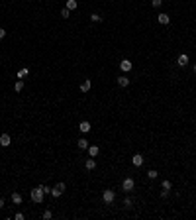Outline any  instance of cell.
Wrapping results in <instances>:
<instances>
[{
  "label": "cell",
  "instance_id": "6da1fadb",
  "mask_svg": "<svg viewBox=\"0 0 196 220\" xmlns=\"http://www.w3.org/2000/svg\"><path fill=\"white\" fill-rule=\"evenodd\" d=\"M30 197H32V200H33V203H43V197H45V195H43V191H41V189H32V192H30Z\"/></svg>",
  "mask_w": 196,
  "mask_h": 220
},
{
  "label": "cell",
  "instance_id": "7a4b0ae2",
  "mask_svg": "<svg viewBox=\"0 0 196 220\" xmlns=\"http://www.w3.org/2000/svg\"><path fill=\"white\" fill-rule=\"evenodd\" d=\"M133 187H135V181H133V179H131V177H125L124 181H122V189H124L125 192L133 191Z\"/></svg>",
  "mask_w": 196,
  "mask_h": 220
},
{
  "label": "cell",
  "instance_id": "3957f363",
  "mask_svg": "<svg viewBox=\"0 0 196 220\" xmlns=\"http://www.w3.org/2000/svg\"><path fill=\"white\" fill-rule=\"evenodd\" d=\"M114 198H116V192L112 191V189H108V191H104V192H102V200H104L106 204L114 203Z\"/></svg>",
  "mask_w": 196,
  "mask_h": 220
},
{
  "label": "cell",
  "instance_id": "277c9868",
  "mask_svg": "<svg viewBox=\"0 0 196 220\" xmlns=\"http://www.w3.org/2000/svg\"><path fill=\"white\" fill-rule=\"evenodd\" d=\"M65 192V183H57L53 189H51V197H61Z\"/></svg>",
  "mask_w": 196,
  "mask_h": 220
},
{
  "label": "cell",
  "instance_id": "5b68a950",
  "mask_svg": "<svg viewBox=\"0 0 196 220\" xmlns=\"http://www.w3.org/2000/svg\"><path fill=\"white\" fill-rule=\"evenodd\" d=\"M120 69H122L124 73L131 71V61H130V59H122V61H120Z\"/></svg>",
  "mask_w": 196,
  "mask_h": 220
},
{
  "label": "cell",
  "instance_id": "8992f818",
  "mask_svg": "<svg viewBox=\"0 0 196 220\" xmlns=\"http://www.w3.org/2000/svg\"><path fill=\"white\" fill-rule=\"evenodd\" d=\"M10 143H12V140H10L8 134H2V136H0V145H2V148H8Z\"/></svg>",
  "mask_w": 196,
  "mask_h": 220
},
{
  "label": "cell",
  "instance_id": "52a82bcc",
  "mask_svg": "<svg viewBox=\"0 0 196 220\" xmlns=\"http://www.w3.org/2000/svg\"><path fill=\"white\" fill-rule=\"evenodd\" d=\"M90 128H92V126H90V122H86V120H82V122H81V124H79V130H81V132H82V134H86V132H90Z\"/></svg>",
  "mask_w": 196,
  "mask_h": 220
},
{
  "label": "cell",
  "instance_id": "ba28073f",
  "mask_svg": "<svg viewBox=\"0 0 196 220\" xmlns=\"http://www.w3.org/2000/svg\"><path fill=\"white\" fill-rule=\"evenodd\" d=\"M90 87H92V82H90V79H86V81L81 82V93H88L90 90Z\"/></svg>",
  "mask_w": 196,
  "mask_h": 220
},
{
  "label": "cell",
  "instance_id": "9c48e42d",
  "mask_svg": "<svg viewBox=\"0 0 196 220\" xmlns=\"http://www.w3.org/2000/svg\"><path fill=\"white\" fill-rule=\"evenodd\" d=\"M157 22L161 24V26H167V24L171 22V18L167 16V14H159V16H157Z\"/></svg>",
  "mask_w": 196,
  "mask_h": 220
},
{
  "label": "cell",
  "instance_id": "30bf717a",
  "mask_svg": "<svg viewBox=\"0 0 196 220\" xmlns=\"http://www.w3.org/2000/svg\"><path fill=\"white\" fill-rule=\"evenodd\" d=\"M131 163L135 165V167H139V165H143V155L135 153V155H133V157H131Z\"/></svg>",
  "mask_w": 196,
  "mask_h": 220
},
{
  "label": "cell",
  "instance_id": "8fae6325",
  "mask_svg": "<svg viewBox=\"0 0 196 220\" xmlns=\"http://www.w3.org/2000/svg\"><path fill=\"white\" fill-rule=\"evenodd\" d=\"M177 63H179V67H186V65H188V55L182 53V55L179 57V61H177Z\"/></svg>",
  "mask_w": 196,
  "mask_h": 220
},
{
  "label": "cell",
  "instance_id": "7c38bea8",
  "mask_svg": "<svg viewBox=\"0 0 196 220\" xmlns=\"http://www.w3.org/2000/svg\"><path fill=\"white\" fill-rule=\"evenodd\" d=\"M76 145H79V149H88V140H84V138H81V140L76 142Z\"/></svg>",
  "mask_w": 196,
  "mask_h": 220
},
{
  "label": "cell",
  "instance_id": "4fadbf2b",
  "mask_svg": "<svg viewBox=\"0 0 196 220\" xmlns=\"http://www.w3.org/2000/svg\"><path fill=\"white\" fill-rule=\"evenodd\" d=\"M12 203H14V204H22V195H20V192H12Z\"/></svg>",
  "mask_w": 196,
  "mask_h": 220
},
{
  "label": "cell",
  "instance_id": "5bb4252c",
  "mask_svg": "<svg viewBox=\"0 0 196 220\" xmlns=\"http://www.w3.org/2000/svg\"><path fill=\"white\" fill-rule=\"evenodd\" d=\"M118 85H120V87H128V85H130V79L122 75V77H118Z\"/></svg>",
  "mask_w": 196,
  "mask_h": 220
},
{
  "label": "cell",
  "instance_id": "9a60e30c",
  "mask_svg": "<svg viewBox=\"0 0 196 220\" xmlns=\"http://www.w3.org/2000/svg\"><path fill=\"white\" fill-rule=\"evenodd\" d=\"M88 155H90V157H96L98 155V145H88Z\"/></svg>",
  "mask_w": 196,
  "mask_h": 220
},
{
  "label": "cell",
  "instance_id": "2e32d148",
  "mask_svg": "<svg viewBox=\"0 0 196 220\" xmlns=\"http://www.w3.org/2000/svg\"><path fill=\"white\" fill-rule=\"evenodd\" d=\"M84 167H86V169H88V171H92V169H94V167H96V161H94V159H92V157H90V159H86V163H84Z\"/></svg>",
  "mask_w": 196,
  "mask_h": 220
},
{
  "label": "cell",
  "instance_id": "e0dca14e",
  "mask_svg": "<svg viewBox=\"0 0 196 220\" xmlns=\"http://www.w3.org/2000/svg\"><path fill=\"white\" fill-rule=\"evenodd\" d=\"M14 90H16V93H22L24 90V81H18L16 85H14Z\"/></svg>",
  "mask_w": 196,
  "mask_h": 220
},
{
  "label": "cell",
  "instance_id": "ac0fdd59",
  "mask_svg": "<svg viewBox=\"0 0 196 220\" xmlns=\"http://www.w3.org/2000/svg\"><path fill=\"white\" fill-rule=\"evenodd\" d=\"M69 16H71V10H69V8H67V6H65V8L61 10V18H65V20H67V18H69Z\"/></svg>",
  "mask_w": 196,
  "mask_h": 220
},
{
  "label": "cell",
  "instance_id": "d6986e66",
  "mask_svg": "<svg viewBox=\"0 0 196 220\" xmlns=\"http://www.w3.org/2000/svg\"><path fill=\"white\" fill-rule=\"evenodd\" d=\"M157 175H159V173H157L155 169H149V171H147V177H149V179H157Z\"/></svg>",
  "mask_w": 196,
  "mask_h": 220
},
{
  "label": "cell",
  "instance_id": "ffe728a7",
  "mask_svg": "<svg viewBox=\"0 0 196 220\" xmlns=\"http://www.w3.org/2000/svg\"><path fill=\"white\" fill-rule=\"evenodd\" d=\"M67 8H69V10H75V8H76V0H67Z\"/></svg>",
  "mask_w": 196,
  "mask_h": 220
},
{
  "label": "cell",
  "instance_id": "44dd1931",
  "mask_svg": "<svg viewBox=\"0 0 196 220\" xmlns=\"http://www.w3.org/2000/svg\"><path fill=\"white\" fill-rule=\"evenodd\" d=\"M90 20L92 22H102V16L100 14H90Z\"/></svg>",
  "mask_w": 196,
  "mask_h": 220
},
{
  "label": "cell",
  "instance_id": "7402d4cb",
  "mask_svg": "<svg viewBox=\"0 0 196 220\" xmlns=\"http://www.w3.org/2000/svg\"><path fill=\"white\" fill-rule=\"evenodd\" d=\"M131 204H133V203H131V198H130V197L124 198V206H125V208H131Z\"/></svg>",
  "mask_w": 196,
  "mask_h": 220
},
{
  "label": "cell",
  "instance_id": "603a6c76",
  "mask_svg": "<svg viewBox=\"0 0 196 220\" xmlns=\"http://www.w3.org/2000/svg\"><path fill=\"white\" fill-rule=\"evenodd\" d=\"M39 189L43 191V195H51V189H49V187H45V185H39Z\"/></svg>",
  "mask_w": 196,
  "mask_h": 220
},
{
  "label": "cell",
  "instance_id": "cb8c5ba5",
  "mask_svg": "<svg viewBox=\"0 0 196 220\" xmlns=\"http://www.w3.org/2000/svg\"><path fill=\"white\" fill-rule=\"evenodd\" d=\"M163 191H171V181H163Z\"/></svg>",
  "mask_w": 196,
  "mask_h": 220
},
{
  "label": "cell",
  "instance_id": "d4e9b609",
  "mask_svg": "<svg viewBox=\"0 0 196 220\" xmlns=\"http://www.w3.org/2000/svg\"><path fill=\"white\" fill-rule=\"evenodd\" d=\"M161 4H163V0H151V6H153V8H159Z\"/></svg>",
  "mask_w": 196,
  "mask_h": 220
},
{
  "label": "cell",
  "instance_id": "484cf974",
  "mask_svg": "<svg viewBox=\"0 0 196 220\" xmlns=\"http://www.w3.org/2000/svg\"><path fill=\"white\" fill-rule=\"evenodd\" d=\"M26 75H27V69H20V71H18V79L26 77Z\"/></svg>",
  "mask_w": 196,
  "mask_h": 220
},
{
  "label": "cell",
  "instance_id": "4316f807",
  "mask_svg": "<svg viewBox=\"0 0 196 220\" xmlns=\"http://www.w3.org/2000/svg\"><path fill=\"white\" fill-rule=\"evenodd\" d=\"M51 216H53V214H51V210H45V212H43V218H51Z\"/></svg>",
  "mask_w": 196,
  "mask_h": 220
},
{
  "label": "cell",
  "instance_id": "83f0119b",
  "mask_svg": "<svg viewBox=\"0 0 196 220\" xmlns=\"http://www.w3.org/2000/svg\"><path fill=\"white\" fill-rule=\"evenodd\" d=\"M14 218H16V220H24V214H22V212H18V214L14 216Z\"/></svg>",
  "mask_w": 196,
  "mask_h": 220
},
{
  "label": "cell",
  "instance_id": "f1b7e54d",
  "mask_svg": "<svg viewBox=\"0 0 196 220\" xmlns=\"http://www.w3.org/2000/svg\"><path fill=\"white\" fill-rule=\"evenodd\" d=\"M4 35H6V32H4V28H0V39L4 38Z\"/></svg>",
  "mask_w": 196,
  "mask_h": 220
},
{
  "label": "cell",
  "instance_id": "f546056e",
  "mask_svg": "<svg viewBox=\"0 0 196 220\" xmlns=\"http://www.w3.org/2000/svg\"><path fill=\"white\" fill-rule=\"evenodd\" d=\"M0 208H4V198L0 197Z\"/></svg>",
  "mask_w": 196,
  "mask_h": 220
},
{
  "label": "cell",
  "instance_id": "4dcf8cb0",
  "mask_svg": "<svg viewBox=\"0 0 196 220\" xmlns=\"http://www.w3.org/2000/svg\"><path fill=\"white\" fill-rule=\"evenodd\" d=\"M192 71H194V73H196V63H194V65H192Z\"/></svg>",
  "mask_w": 196,
  "mask_h": 220
}]
</instances>
